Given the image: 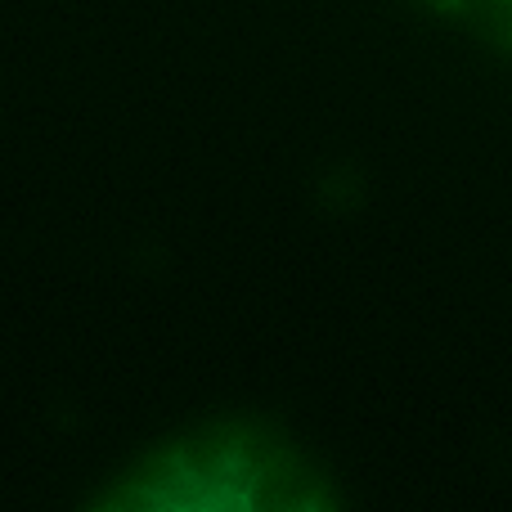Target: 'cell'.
Listing matches in <instances>:
<instances>
[]
</instances>
